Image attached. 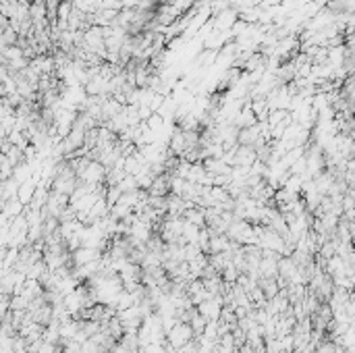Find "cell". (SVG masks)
<instances>
[{"mask_svg": "<svg viewBox=\"0 0 355 353\" xmlns=\"http://www.w3.org/2000/svg\"><path fill=\"white\" fill-rule=\"evenodd\" d=\"M255 162V152L251 146H239L235 148V156H233V166H251Z\"/></svg>", "mask_w": 355, "mask_h": 353, "instance_id": "1", "label": "cell"}, {"mask_svg": "<svg viewBox=\"0 0 355 353\" xmlns=\"http://www.w3.org/2000/svg\"><path fill=\"white\" fill-rule=\"evenodd\" d=\"M162 123H164V119H162V116L160 114H150V119H148V125H150V129L152 131H156V129H160L162 127Z\"/></svg>", "mask_w": 355, "mask_h": 353, "instance_id": "3", "label": "cell"}, {"mask_svg": "<svg viewBox=\"0 0 355 353\" xmlns=\"http://www.w3.org/2000/svg\"><path fill=\"white\" fill-rule=\"evenodd\" d=\"M33 191H35V183L31 179L23 181L21 185H19V189H17V200L21 202L23 206H29V202L33 198Z\"/></svg>", "mask_w": 355, "mask_h": 353, "instance_id": "2", "label": "cell"}]
</instances>
